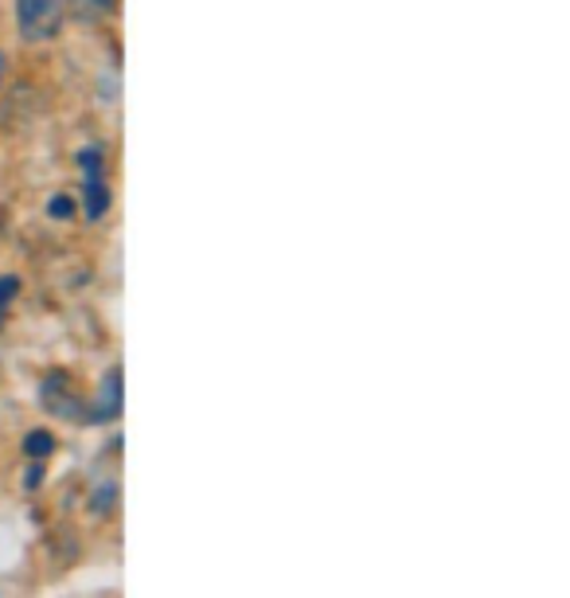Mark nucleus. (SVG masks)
<instances>
[{
    "label": "nucleus",
    "mask_w": 570,
    "mask_h": 598,
    "mask_svg": "<svg viewBox=\"0 0 570 598\" xmlns=\"http://www.w3.org/2000/svg\"><path fill=\"white\" fill-rule=\"evenodd\" d=\"M63 0H17V28L24 43H48L63 32Z\"/></svg>",
    "instance_id": "obj_1"
},
{
    "label": "nucleus",
    "mask_w": 570,
    "mask_h": 598,
    "mask_svg": "<svg viewBox=\"0 0 570 598\" xmlns=\"http://www.w3.org/2000/svg\"><path fill=\"white\" fill-rule=\"evenodd\" d=\"M40 403L51 411V415H59V419H79V423H86V415H91V408H86L83 399L71 391V375H66L63 368H55V372L43 375Z\"/></svg>",
    "instance_id": "obj_2"
},
{
    "label": "nucleus",
    "mask_w": 570,
    "mask_h": 598,
    "mask_svg": "<svg viewBox=\"0 0 570 598\" xmlns=\"http://www.w3.org/2000/svg\"><path fill=\"white\" fill-rule=\"evenodd\" d=\"M122 408H125V372L122 364H110L99 380V395H94V408L86 415V423H114V419H122Z\"/></svg>",
    "instance_id": "obj_3"
},
{
    "label": "nucleus",
    "mask_w": 570,
    "mask_h": 598,
    "mask_svg": "<svg viewBox=\"0 0 570 598\" xmlns=\"http://www.w3.org/2000/svg\"><path fill=\"white\" fill-rule=\"evenodd\" d=\"M63 9L66 17L83 20V24H99V20H106L117 9V0H63Z\"/></svg>",
    "instance_id": "obj_4"
},
{
    "label": "nucleus",
    "mask_w": 570,
    "mask_h": 598,
    "mask_svg": "<svg viewBox=\"0 0 570 598\" xmlns=\"http://www.w3.org/2000/svg\"><path fill=\"white\" fill-rule=\"evenodd\" d=\"M83 204H86V219L99 224L102 216L110 212V184L106 176L102 181H83Z\"/></svg>",
    "instance_id": "obj_5"
},
{
    "label": "nucleus",
    "mask_w": 570,
    "mask_h": 598,
    "mask_svg": "<svg viewBox=\"0 0 570 598\" xmlns=\"http://www.w3.org/2000/svg\"><path fill=\"white\" fill-rule=\"evenodd\" d=\"M55 434L51 431H43V426H35V431H28L24 434V457L28 462H48L51 454H55Z\"/></svg>",
    "instance_id": "obj_6"
},
{
    "label": "nucleus",
    "mask_w": 570,
    "mask_h": 598,
    "mask_svg": "<svg viewBox=\"0 0 570 598\" xmlns=\"http://www.w3.org/2000/svg\"><path fill=\"white\" fill-rule=\"evenodd\" d=\"M114 505H117V482H114V477H102V482H94L86 508H91L94 516H110V513H114Z\"/></svg>",
    "instance_id": "obj_7"
},
{
    "label": "nucleus",
    "mask_w": 570,
    "mask_h": 598,
    "mask_svg": "<svg viewBox=\"0 0 570 598\" xmlns=\"http://www.w3.org/2000/svg\"><path fill=\"white\" fill-rule=\"evenodd\" d=\"M79 168H83V181H102L106 176V153H102V145H83L79 150Z\"/></svg>",
    "instance_id": "obj_8"
},
{
    "label": "nucleus",
    "mask_w": 570,
    "mask_h": 598,
    "mask_svg": "<svg viewBox=\"0 0 570 598\" xmlns=\"http://www.w3.org/2000/svg\"><path fill=\"white\" fill-rule=\"evenodd\" d=\"M75 196H66V192H59V196L48 199V216L59 219V224H66V219H75Z\"/></svg>",
    "instance_id": "obj_9"
},
{
    "label": "nucleus",
    "mask_w": 570,
    "mask_h": 598,
    "mask_svg": "<svg viewBox=\"0 0 570 598\" xmlns=\"http://www.w3.org/2000/svg\"><path fill=\"white\" fill-rule=\"evenodd\" d=\"M17 293H20V278H0V313L12 306Z\"/></svg>",
    "instance_id": "obj_10"
},
{
    "label": "nucleus",
    "mask_w": 570,
    "mask_h": 598,
    "mask_svg": "<svg viewBox=\"0 0 570 598\" xmlns=\"http://www.w3.org/2000/svg\"><path fill=\"white\" fill-rule=\"evenodd\" d=\"M43 485V462H28V474H24V493H35Z\"/></svg>",
    "instance_id": "obj_11"
},
{
    "label": "nucleus",
    "mask_w": 570,
    "mask_h": 598,
    "mask_svg": "<svg viewBox=\"0 0 570 598\" xmlns=\"http://www.w3.org/2000/svg\"><path fill=\"white\" fill-rule=\"evenodd\" d=\"M4 75H9V55L0 51V83H4Z\"/></svg>",
    "instance_id": "obj_12"
}]
</instances>
